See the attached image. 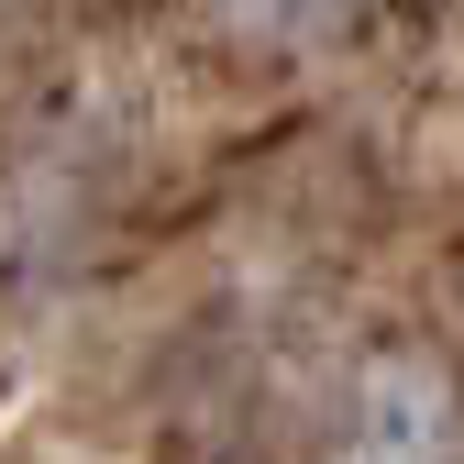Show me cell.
<instances>
[{
    "label": "cell",
    "instance_id": "cell-1",
    "mask_svg": "<svg viewBox=\"0 0 464 464\" xmlns=\"http://www.w3.org/2000/svg\"><path fill=\"white\" fill-rule=\"evenodd\" d=\"M343 464H453V398L431 365H376L354 398V442Z\"/></svg>",
    "mask_w": 464,
    "mask_h": 464
},
{
    "label": "cell",
    "instance_id": "cell-2",
    "mask_svg": "<svg viewBox=\"0 0 464 464\" xmlns=\"http://www.w3.org/2000/svg\"><path fill=\"white\" fill-rule=\"evenodd\" d=\"M332 12H343V0H244V23H255V34H321Z\"/></svg>",
    "mask_w": 464,
    "mask_h": 464
}]
</instances>
